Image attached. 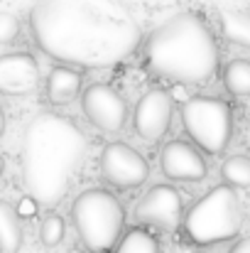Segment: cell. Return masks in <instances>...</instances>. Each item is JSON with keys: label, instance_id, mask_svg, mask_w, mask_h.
Here are the masks:
<instances>
[{"label": "cell", "instance_id": "cell-1", "mask_svg": "<svg viewBox=\"0 0 250 253\" xmlns=\"http://www.w3.org/2000/svg\"><path fill=\"white\" fill-rule=\"evenodd\" d=\"M35 44L74 69H108L130 59L143 40L125 0H35L30 10Z\"/></svg>", "mask_w": 250, "mask_h": 253}, {"label": "cell", "instance_id": "cell-2", "mask_svg": "<svg viewBox=\"0 0 250 253\" xmlns=\"http://www.w3.org/2000/svg\"><path fill=\"white\" fill-rule=\"evenodd\" d=\"M86 153L88 138L71 118L52 111L32 116L20 148L22 182L32 202L44 209L62 204L81 172Z\"/></svg>", "mask_w": 250, "mask_h": 253}, {"label": "cell", "instance_id": "cell-3", "mask_svg": "<svg viewBox=\"0 0 250 253\" xmlns=\"http://www.w3.org/2000/svg\"><path fill=\"white\" fill-rule=\"evenodd\" d=\"M218 44L196 12H177L165 20L145 44L147 69L165 82L184 86L206 84L218 69Z\"/></svg>", "mask_w": 250, "mask_h": 253}, {"label": "cell", "instance_id": "cell-4", "mask_svg": "<svg viewBox=\"0 0 250 253\" xmlns=\"http://www.w3.org/2000/svg\"><path fill=\"white\" fill-rule=\"evenodd\" d=\"M181 226L189 241L196 246H211L236 239L243 229V207L238 192L228 184L214 187L184 214Z\"/></svg>", "mask_w": 250, "mask_h": 253}, {"label": "cell", "instance_id": "cell-5", "mask_svg": "<svg viewBox=\"0 0 250 253\" xmlns=\"http://www.w3.org/2000/svg\"><path fill=\"white\" fill-rule=\"evenodd\" d=\"M71 221L88 251L106 253L123 239L125 209L115 194L106 189H86L71 204Z\"/></svg>", "mask_w": 250, "mask_h": 253}, {"label": "cell", "instance_id": "cell-6", "mask_svg": "<svg viewBox=\"0 0 250 253\" xmlns=\"http://www.w3.org/2000/svg\"><path fill=\"white\" fill-rule=\"evenodd\" d=\"M181 123L191 143L209 153L221 155L233 138V111L218 96H191L181 103Z\"/></svg>", "mask_w": 250, "mask_h": 253}, {"label": "cell", "instance_id": "cell-7", "mask_svg": "<svg viewBox=\"0 0 250 253\" xmlns=\"http://www.w3.org/2000/svg\"><path fill=\"white\" fill-rule=\"evenodd\" d=\"M101 177L115 189H135L147 182L150 165L143 153L128 143H108L98 158Z\"/></svg>", "mask_w": 250, "mask_h": 253}, {"label": "cell", "instance_id": "cell-8", "mask_svg": "<svg viewBox=\"0 0 250 253\" xmlns=\"http://www.w3.org/2000/svg\"><path fill=\"white\" fill-rule=\"evenodd\" d=\"M81 108L88 123L103 133H120L128 123V101L115 86L96 82L81 91Z\"/></svg>", "mask_w": 250, "mask_h": 253}, {"label": "cell", "instance_id": "cell-9", "mask_svg": "<svg viewBox=\"0 0 250 253\" xmlns=\"http://www.w3.org/2000/svg\"><path fill=\"white\" fill-rule=\"evenodd\" d=\"M135 221L157 229L174 231L184 224V197L172 184H155L145 192V197L135 204Z\"/></svg>", "mask_w": 250, "mask_h": 253}, {"label": "cell", "instance_id": "cell-10", "mask_svg": "<svg viewBox=\"0 0 250 253\" xmlns=\"http://www.w3.org/2000/svg\"><path fill=\"white\" fill-rule=\"evenodd\" d=\"M172 116H174V101L165 88H150L140 96L135 111H133V130L147 140V143H157L162 140L172 126Z\"/></svg>", "mask_w": 250, "mask_h": 253}, {"label": "cell", "instance_id": "cell-11", "mask_svg": "<svg viewBox=\"0 0 250 253\" xmlns=\"http://www.w3.org/2000/svg\"><path fill=\"white\" fill-rule=\"evenodd\" d=\"M160 168L162 174L172 182H201L209 174V165L201 155V150L181 138H174L165 143L160 153Z\"/></svg>", "mask_w": 250, "mask_h": 253}, {"label": "cell", "instance_id": "cell-12", "mask_svg": "<svg viewBox=\"0 0 250 253\" xmlns=\"http://www.w3.org/2000/svg\"><path fill=\"white\" fill-rule=\"evenodd\" d=\"M39 84V64L27 52H10L0 57V93L27 96Z\"/></svg>", "mask_w": 250, "mask_h": 253}, {"label": "cell", "instance_id": "cell-13", "mask_svg": "<svg viewBox=\"0 0 250 253\" xmlns=\"http://www.w3.org/2000/svg\"><path fill=\"white\" fill-rule=\"evenodd\" d=\"M47 98H49V103H54V106H67V103H71V101H76L79 98V93H81L83 88V74L79 69H74V67H54L52 72H49V77H47Z\"/></svg>", "mask_w": 250, "mask_h": 253}, {"label": "cell", "instance_id": "cell-14", "mask_svg": "<svg viewBox=\"0 0 250 253\" xmlns=\"http://www.w3.org/2000/svg\"><path fill=\"white\" fill-rule=\"evenodd\" d=\"M20 211L0 199V253H20L22 246V224Z\"/></svg>", "mask_w": 250, "mask_h": 253}, {"label": "cell", "instance_id": "cell-15", "mask_svg": "<svg viewBox=\"0 0 250 253\" xmlns=\"http://www.w3.org/2000/svg\"><path fill=\"white\" fill-rule=\"evenodd\" d=\"M221 32L228 42L250 49V12L221 10Z\"/></svg>", "mask_w": 250, "mask_h": 253}, {"label": "cell", "instance_id": "cell-16", "mask_svg": "<svg viewBox=\"0 0 250 253\" xmlns=\"http://www.w3.org/2000/svg\"><path fill=\"white\" fill-rule=\"evenodd\" d=\"M223 86L231 96H250V59H233L223 69Z\"/></svg>", "mask_w": 250, "mask_h": 253}, {"label": "cell", "instance_id": "cell-17", "mask_svg": "<svg viewBox=\"0 0 250 253\" xmlns=\"http://www.w3.org/2000/svg\"><path fill=\"white\" fill-rule=\"evenodd\" d=\"M223 184L233 189H250V158L248 155H231L221 165Z\"/></svg>", "mask_w": 250, "mask_h": 253}, {"label": "cell", "instance_id": "cell-18", "mask_svg": "<svg viewBox=\"0 0 250 253\" xmlns=\"http://www.w3.org/2000/svg\"><path fill=\"white\" fill-rule=\"evenodd\" d=\"M115 253H160V244L147 229H133L118 241Z\"/></svg>", "mask_w": 250, "mask_h": 253}, {"label": "cell", "instance_id": "cell-19", "mask_svg": "<svg viewBox=\"0 0 250 253\" xmlns=\"http://www.w3.org/2000/svg\"><path fill=\"white\" fill-rule=\"evenodd\" d=\"M64 234H67V224L62 219V214H47L44 221H42V229H39V239L47 249H54L64 241Z\"/></svg>", "mask_w": 250, "mask_h": 253}, {"label": "cell", "instance_id": "cell-20", "mask_svg": "<svg viewBox=\"0 0 250 253\" xmlns=\"http://www.w3.org/2000/svg\"><path fill=\"white\" fill-rule=\"evenodd\" d=\"M17 35H20V20L12 12H2L0 10V44L15 42Z\"/></svg>", "mask_w": 250, "mask_h": 253}, {"label": "cell", "instance_id": "cell-21", "mask_svg": "<svg viewBox=\"0 0 250 253\" xmlns=\"http://www.w3.org/2000/svg\"><path fill=\"white\" fill-rule=\"evenodd\" d=\"M228 253H250V239H241Z\"/></svg>", "mask_w": 250, "mask_h": 253}, {"label": "cell", "instance_id": "cell-22", "mask_svg": "<svg viewBox=\"0 0 250 253\" xmlns=\"http://www.w3.org/2000/svg\"><path fill=\"white\" fill-rule=\"evenodd\" d=\"M2 133H5V111L0 108V138H2Z\"/></svg>", "mask_w": 250, "mask_h": 253}, {"label": "cell", "instance_id": "cell-23", "mask_svg": "<svg viewBox=\"0 0 250 253\" xmlns=\"http://www.w3.org/2000/svg\"><path fill=\"white\" fill-rule=\"evenodd\" d=\"M2 172H5V160L0 158V177H2Z\"/></svg>", "mask_w": 250, "mask_h": 253}, {"label": "cell", "instance_id": "cell-24", "mask_svg": "<svg viewBox=\"0 0 250 253\" xmlns=\"http://www.w3.org/2000/svg\"><path fill=\"white\" fill-rule=\"evenodd\" d=\"M69 253H83V251H81V249H79V246H74V249H71V251H69Z\"/></svg>", "mask_w": 250, "mask_h": 253}]
</instances>
